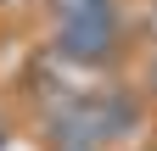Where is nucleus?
<instances>
[{"instance_id":"nucleus-1","label":"nucleus","mask_w":157,"mask_h":151,"mask_svg":"<svg viewBox=\"0 0 157 151\" xmlns=\"http://www.w3.org/2000/svg\"><path fill=\"white\" fill-rule=\"evenodd\" d=\"M135 123H140L135 101H124L118 90H95V95H78V101H67L56 112L51 134L56 140H101V145H112V140L135 134Z\"/></svg>"},{"instance_id":"nucleus-2","label":"nucleus","mask_w":157,"mask_h":151,"mask_svg":"<svg viewBox=\"0 0 157 151\" xmlns=\"http://www.w3.org/2000/svg\"><path fill=\"white\" fill-rule=\"evenodd\" d=\"M124 50V11H95V17H56L51 56L67 67H107Z\"/></svg>"},{"instance_id":"nucleus-4","label":"nucleus","mask_w":157,"mask_h":151,"mask_svg":"<svg viewBox=\"0 0 157 151\" xmlns=\"http://www.w3.org/2000/svg\"><path fill=\"white\" fill-rule=\"evenodd\" d=\"M51 151H107V145H101V140H56Z\"/></svg>"},{"instance_id":"nucleus-3","label":"nucleus","mask_w":157,"mask_h":151,"mask_svg":"<svg viewBox=\"0 0 157 151\" xmlns=\"http://www.w3.org/2000/svg\"><path fill=\"white\" fill-rule=\"evenodd\" d=\"M95 11H118V0H51V17H95Z\"/></svg>"},{"instance_id":"nucleus-5","label":"nucleus","mask_w":157,"mask_h":151,"mask_svg":"<svg viewBox=\"0 0 157 151\" xmlns=\"http://www.w3.org/2000/svg\"><path fill=\"white\" fill-rule=\"evenodd\" d=\"M146 90H151V101H157V56H151V73H146Z\"/></svg>"}]
</instances>
